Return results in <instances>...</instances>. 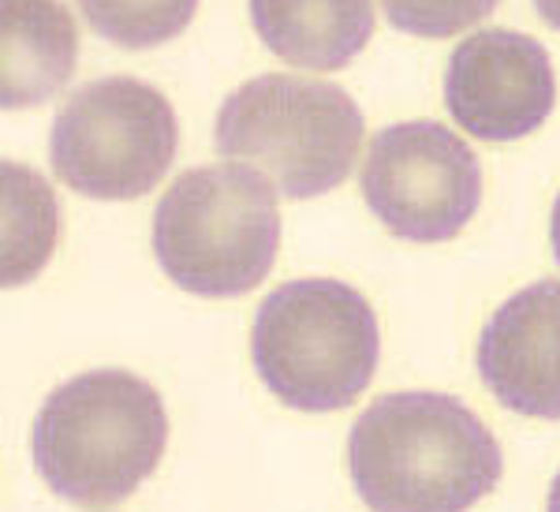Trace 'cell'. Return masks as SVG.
Listing matches in <instances>:
<instances>
[{"label": "cell", "mask_w": 560, "mask_h": 512, "mask_svg": "<svg viewBox=\"0 0 560 512\" xmlns=\"http://www.w3.org/2000/svg\"><path fill=\"white\" fill-rule=\"evenodd\" d=\"M79 34L60 0H0V105L31 109L75 71Z\"/></svg>", "instance_id": "cell-10"}, {"label": "cell", "mask_w": 560, "mask_h": 512, "mask_svg": "<svg viewBox=\"0 0 560 512\" xmlns=\"http://www.w3.org/2000/svg\"><path fill=\"white\" fill-rule=\"evenodd\" d=\"M280 244L277 187L250 165L179 173L153 210V255L176 289L232 300L269 277Z\"/></svg>", "instance_id": "cell-3"}, {"label": "cell", "mask_w": 560, "mask_h": 512, "mask_svg": "<svg viewBox=\"0 0 560 512\" xmlns=\"http://www.w3.org/2000/svg\"><path fill=\"white\" fill-rule=\"evenodd\" d=\"M57 244V195L26 165L4 161V284L31 281Z\"/></svg>", "instance_id": "cell-12"}, {"label": "cell", "mask_w": 560, "mask_h": 512, "mask_svg": "<svg viewBox=\"0 0 560 512\" xmlns=\"http://www.w3.org/2000/svg\"><path fill=\"white\" fill-rule=\"evenodd\" d=\"M478 379L516 416L560 419V281L504 300L475 348Z\"/></svg>", "instance_id": "cell-9"}, {"label": "cell", "mask_w": 560, "mask_h": 512, "mask_svg": "<svg viewBox=\"0 0 560 512\" xmlns=\"http://www.w3.org/2000/svg\"><path fill=\"white\" fill-rule=\"evenodd\" d=\"M168 416L161 393L131 371L75 374L45 397L31 430L34 468L57 498L108 509L161 464Z\"/></svg>", "instance_id": "cell-2"}, {"label": "cell", "mask_w": 560, "mask_h": 512, "mask_svg": "<svg viewBox=\"0 0 560 512\" xmlns=\"http://www.w3.org/2000/svg\"><path fill=\"white\" fill-rule=\"evenodd\" d=\"M250 23L284 65L337 71L366 49L374 0H250Z\"/></svg>", "instance_id": "cell-11"}, {"label": "cell", "mask_w": 560, "mask_h": 512, "mask_svg": "<svg viewBox=\"0 0 560 512\" xmlns=\"http://www.w3.org/2000/svg\"><path fill=\"white\" fill-rule=\"evenodd\" d=\"M348 472L374 512H467L497 487L490 427L448 393H385L348 434Z\"/></svg>", "instance_id": "cell-1"}, {"label": "cell", "mask_w": 560, "mask_h": 512, "mask_svg": "<svg viewBox=\"0 0 560 512\" xmlns=\"http://www.w3.org/2000/svg\"><path fill=\"white\" fill-rule=\"evenodd\" d=\"M382 334L363 292L332 277L284 281L258 303L250 359L261 385L295 411H340L377 371Z\"/></svg>", "instance_id": "cell-4"}, {"label": "cell", "mask_w": 560, "mask_h": 512, "mask_svg": "<svg viewBox=\"0 0 560 512\" xmlns=\"http://www.w3.org/2000/svg\"><path fill=\"white\" fill-rule=\"evenodd\" d=\"M546 512H560V472H557L553 487H549V501H546Z\"/></svg>", "instance_id": "cell-17"}, {"label": "cell", "mask_w": 560, "mask_h": 512, "mask_svg": "<svg viewBox=\"0 0 560 512\" xmlns=\"http://www.w3.org/2000/svg\"><path fill=\"white\" fill-rule=\"evenodd\" d=\"M535 8L541 20L553 26V31H560V0H535Z\"/></svg>", "instance_id": "cell-15"}, {"label": "cell", "mask_w": 560, "mask_h": 512, "mask_svg": "<svg viewBox=\"0 0 560 512\" xmlns=\"http://www.w3.org/2000/svg\"><path fill=\"white\" fill-rule=\"evenodd\" d=\"M445 105L475 139L516 142L538 131L553 113V60L541 42L512 26L467 34L448 57Z\"/></svg>", "instance_id": "cell-8"}, {"label": "cell", "mask_w": 560, "mask_h": 512, "mask_svg": "<svg viewBox=\"0 0 560 512\" xmlns=\"http://www.w3.org/2000/svg\"><path fill=\"white\" fill-rule=\"evenodd\" d=\"M549 244H553V258H557V266H560V195H557V202H553V218H549Z\"/></svg>", "instance_id": "cell-16"}, {"label": "cell", "mask_w": 560, "mask_h": 512, "mask_svg": "<svg viewBox=\"0 0 560 512\" xmlns=\"http://www.w3.org/2000/svg\"><path fill=\"white\" fill-rule=\"evenodd\" d=\"M86 23L120 49L173 42L195 20L198 0H79Z\"/></svg>", "instance_id": "cell-13"}, {"label": "cell", "mask_w": 560, "mask_h": 512, "mask_svg": "<svg viewBox=\"0 0 560 512\" xmlns=\"http://www.w3.org/2000/svg\"><path fill=\"white\" fill-rule=\"evenodd\" d=\"M363 199L393 236L408 244H445L482 202L478 154L438 120L388 124L370 139Z\"/></svg>", "instance_id": "cell-7"}, {"label": "cell", "mask_w": 560, "mask_h": 512, "mask_svg": "<svg viewBox=\"0 0 560 512\" xmlns=\"http://www.w3.org/2000/svg\"><path fill=\"white\" fill-rule=\"evenodd\" d=\"M217 154L247 161L284 199H318L340 187L363 142V113L332 83L258 75L217 109Z\"/></svg>", "instance_id": "cell-5"}, {"label": "cell", "mask_w": 560, "mask_h": 512, "mask_svg": "<svg viewBox=\"0 0 560 512\" xmlns=\"http://www.w3.org/2000/svg\"><path fill=\"white\" fill-rule=\"evenodd\" d=\"M396 31L415 38H453L482 23L501 0H382Z\"/></svg>", "instance_id": "cell-14"}, {"label": "cell", "mask_w": 560, "mask_h": 512, "mask_svg": "<svg viewBox=\"0 0 560 512\" xmlns=\"http://www.w3.org/2000/svg\"><path fill=\"white\" fill-rule=\"evenodd\" d=\"M176 109L158 86L108 75L79 86L52 116L49 161L71 191L102 202L142 199L176 161Z\"/></svg>", "instance_id": "cell-6"}]
</instances>
